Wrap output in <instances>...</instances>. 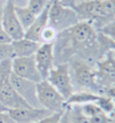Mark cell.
Returning <instances> with one entry per match:
<instances>
[{
	"label": "cell",
	"instance_id": "6da1fadb",
	"mask_svg": "<svg viewBox=\"0 0 115 123\" xmlns=\"http://www.w3.org/2000/svg\"><path fill=\"white\" fill-rule=\"evenodd\" d=\"M58 38L65 40V49H76L92 43L97 38L93 23L88 21H78L74 25L58 33Z\"/></svg>",
	"mask_w": 115,
	"mask_h": 123
},
{
	"label": "cell",
	"instance_id": "7a4b0ae2",
	"mask_svg": "<svg viewBox=\"0 0 115 123\" xmlns=\"http://www.w3.org/2000/svg\"><path fill=\"white\" fill-rule=\"evenodd\" d=\"M36 94L39 106L51 113H62L66 109V99L46 80L36 84Z\"/></svg>",
	"mask_w": 115,
	"mask_h": 123
},
{
	"label": "cell",
	"instance_id": "3957f363",
	"mask_svg": "<svg viewBox=\"0 0 115 123\" xmlns=\"http://www.w3.org/2000/svg\"><path fill=\"white\" fill-rule=\"evenodd\" d=\"M46 80L66 100L75 92L74 83L70 75V66L67 62L54 64V67L49 70Z\"/></svg>",
	"mask_w": 115,
	"mask_h": 123
},
{
	"label": "cell",
	"instance_id": "277c9868",
	"mask_svg": "<svg viewBox=\"0 0 115 123\" xmlns=\"http://www.w3.org/2000/svg\"><path fill=\"white\" fill-rule=\"evenodd\" d=\"M79 21L75 11L61 4L60 1H52L48 11V25L56 32L63 31L65 29L74 25Z\"/></svg>",
	"mask_w": 115,
	"mask_h": 123
},
{
	"label": "cell",
	"instance_id": "5b68a950",
	"mask_svg": "<svg viewBox=\"0 0 115 123\" xmlns=\"http://www.w3.org/2000/svg\"><path fill=\"white\" fill-rule=\"evenodd\" d=\"M70 75L73 83L75 82L77 85L82 87V90L91 91L99 94L100 87L96 80V70L88 62L83 60L74 61V63L71 64Z\"/></svg>",
	"mask_w": 115,
	"mask_h": 123
},
{
	"label": "cell",
	"instance_id": "8992f818",
	"mask_svg": "<svg viewBox=\"0 0 115 123\" xmlns=\"http://www.w3.org/2000/svg\"><path fill=\"white\" fill-rule=\"evenodd\" d=\"M0 25L12 40L21 39L24 37V29L17 18V15L15 13V5L13 0H7L5 6L2 7Z\"/></svg>",
	"mask_w": 115,
	"mask_h": 123
},
{
	"label": "cell",
	"instance_id": "52a82bcc",
	"mask_svg": "<svg viewBox=\"0 0 115 123\" xmlns=\"http://www.w3.org/2000/svg\"><path fill=\"white\" fill-rule=\"evenodd\" d=\"M12 73L21 78L31 80L33 83H39L40 80H43L37 69L33 56L13 58L12 59Z\"/></svg>",
	"mask_w": 115,
	"mask_h": 123
},
{
	"label": "cell",
	"instance_id": "ba28073f",
	"mask_svg": "<svg viewBox=\"0 0 115 123\" xmlns=\"http://www.w3.org/2000/svg\"><path fill=\"white\" fill-rule=\"evenodd\" d=\"M54 43H40L38 49L33 55L37 69L43 80H46L49 70L54 67Z\"/></svg>",
	"mask_w": 115,
	"mask_h": 123
},
{
	"label": "cell",
	"instance_id": "9c48e42d",
	"mask_svg": "<svg viewBox=\"0 0 115 123\" xmlns=\"http://www.w3.org/2000/svg\"><path fill=\"white\" fill-rule=\"evenodd\" d=\"M96 80L100 89L115 84V56L113 51H109L97 63Z\"/></svg>",
	"mask_w": 115,
	"mask_h": 123
},
{
	"label": "cell",
	"instance_id": "30bf717a",
	"mask_svg": "<svg viewBox=\"0 0 115 123\" xmlns=\"http://www.w3.org/2000/svg\"><path fill=\"white\" fill-rule=\"evenodd\" d=\"M8 114L15 121V123H33L51 114L47 109L33 106H24L14 109H8Z\"/></svg>",
	"mask_w": 115,
	"mask_h": 123
},
{
	"label": "cell",
	"instance_id": "8fae6325",
	"mask_svg": "<svg viewBox=\"0 0 115 123\" xmlns=\"http://www.w3.org/2000/svg\"><path fill=\"white\" fill-rule=\"evenodd\" d=\"M9 82H11L12 86L14 87V90L22 97L30 106L40 107L38 104V100H37V94H36V84L37 83L21 78L18 76L14 75L13 73L11 74Z\"/></svg>",
	"mask_w": 115,
	"mask_h": 123
},
{
	"label": "cell",
	"instance_id": "7c38bea8",
	"mask_svg": "<svg viewBox=\"0 0 115 123\" xmlns=\"http://www.w3.org/2000/svg\"><path fill=\"white\" fill-rule=\"evenodd\" d=\"M0 102L7 108V111L18 107H24V106H30L14 90V87L12 86L11 82H9V78L4 80L0 86Z\"/></svg>",
	"mask_w": 115,
	"mask_h": 123
},
{
	"label": "cell",
	"instance_id": "4fadbf2b",
	"mask_svg": "<svg viewBox=\"0 0 115 123\" xmlns=\"http://www.w3.org/2000/svg\"><path fill=\"white\" fill-rule=\"evenodd\" d=\"M49 5L40 14H38L36 16V18L32 22V24L24 31V37L25 38L30 39V40H33V42H37V43H40V35H42V32L44 31L45 28L48 25Z\"/></svg>",
	"mask_w": 115,
	"mask_h": 123
},
{
	"label": "cell",
	"instance_id": "5bb4252c",
	"mask_svg": "<svg viewBox=\"0 0 115 123\" xmlns=\"http://www.w3.org/2000/svg\"><path fill=\"white\" fill-rule=\"evenodd\" d=\"M11 45L13 48L14 58H25V56H33L36 51L38 49L40 43L23 37L21 39L12 40Z\"/></svg>",
	"mask_w": 115,
	"mask_h": 123
},
{
	"label": "cell",
	"instance_id": "9a60e30c",
	"mask_svg": "<svg viewBox=\"0 0 115 123\" xmlns=\"http://www.w3.org/2000/svg\"><path fill=\"white\" fill-rule=\"evenodd\" d=\"M99 96L100 94L91 91L78 90V91H75L67 99L66 105L71 106V105H83V104H88V102H94L99 98Z\"/></svg>",
	"mask_w": 115,
	"mask_h": 123
},
{
	"label": "cell",
	"instance_id": "2e32d148",
	"mask_svg": "<svg viewBox=\"0 0 115 123\" xmlns=\"http://www.w3.org/2000/svg\"><path fill=\"white\" fill-rule=\"evenodd\" d=\"M15 13H16L17 18H18V21L21 23L22 28L24 29V31L32 24V22L35 21V18H36V16H37V15H35L27 6H25V7H22V6L15 5Z\"/></svg>",
	"mask_w": 115,
	"mask_h": 123
},
{
	"label": "cell",
	"instance_id": "e0dca14e",
	"mask_svg": "<svg viewBox=\"0 0 115 123\" xmlns=\"http://www.w3.org/2000/svg\"><path fill=\"white\" fill-rule=\"evenodd\" d=\"M67 114L68 123H90L89 118L82 113L79 105L67 106Z\"/></svg>",
	"mask_w": 115,
	"mask_h": 123
},
{
	"label": "cell",
	"instance_id": "ac0fdd59",
	"mask_svg": "<svg viewBox=\"0 0 115 123\" xmlns=\"http://www.w3.org/2000/svg\"><path fill=\"white\" fill-rule=\"evenodd\" d=\"M94 102L101 109V112L106 113V114H110L115 109V101L112 98H109V97H107V96L100 94L99 98Z\"/></svg>",
	"mask_w": 115,
	"mask_h": 123
},
{
	"label": "cell",
	"instance_id": "d6986e66",
	"mask_svg": "<svg viewBox=\"0 0 115 123\" xmlns=\"http://www.w3.org/2000/svg\"><path fill=\"white\" fill-rule=\"evenodd\" d=\"M52 2V0H28L27 7L35 15H38Z\"/></svg>",
	"mask_w": 115,
	"mask_h": 123
},
{
	"label": "cell",
	"instance_id": "ffe728a7",
	"mask_svg": "<svg viewBox=\"0 0 115 123\" xmlns=\"http://www.w3.org/2000/svg\"><path fill=\"white\" fill-rule=\"evenodd\" d=\"M79 107H81L82 113L88 118H91L92 116H94V115H97L98 113L101 112V109L97 106V104H96V102H88V104H83V105H79Z\"/></svg>",
	"mask_w": 115,
	"mask_h": 123
},
{
	"label": "cell",
	"instance_id": "44dd1931",
	"mask_svg": "<svg viewBox=\"0 0 115 123\" xmlns=\"http://www.w3.org/2000/svg\"><path fill=\"white\" fill-rule=\"evenodd\" d=\"M58 33L59 32H56L52 27L47 25L40 35V43H54Z\"/></svg>",
	"mask_w": 115,
	"mask_h": 123
},
{
	"label": "cell",
	"instance_id": "7402d4cb",
	"mask_svg": "<svg viewBox=\"0 0 115 123\" xmlns=\"http://www.w3.org/2000/svg\"><path fill=\"white\" fill-rule=\"evenodd\" d=\"M100 33L110 39L113 43H115V21H109L105 23L103 27L100 28Z\"/></svg>",
	"mask_w": 115,
	"mask_h": 123
},
{
	"label": "cell",
	"instance_id": "603a6c76",
	"mask_svg": "<svg viewBox=\"0 0 115 123\" xmlns=\"http://www.w3.org/2000/svg\"><path fill=\"white\" fill-rule=\"evenodd\" d=\"M11 43L0 44V61L12 60L14 58V53H13V48H12Z\"/></svg>",
	"mask_w": 115,
	"mask_h": 123
},
{
	"label": "cell",
	"instance_id": "cb8c5ba5",
	"mask_svg": "<svg viewBox=\"0 0 115 123\" xmlns=\"http://www.w3.org/2000/svg\"><path fill=\"white\" fill-rule=\"evenodd\" d=\"M62 113H51V114L47 115L46 117L42 118V120H39V121L33 122V123H60Z\"/></svg>",
	"mask_w": 115,
	"mask_h": 123
},
{
	"label": "cell",
	"instance_id": "d4e9b609",
	"mask_svg": "<svg viewBox=\"0 0 115 123\" xmlns=\"http://www.w3.org/2000/svg\"><path fill=\"white\" fill-rule=\"evenodd\" d=\"M89 121H90V123H110L109 115L104 112L98 113L97 115H94L91 118H89Z\"/></svg>",
	"mask_w": 115,
	"mask_h": 123
},
{
	"label": "cell",
	"instance_id": "484cf974",
	"mask_svg": "<svg viewBox=\"0 0 115 123\" xmlns=\"http://www.w3.org/2000/svg\"><path fill=\"white\" fill-rule=\"evenodd\" d=\"M99 94H103V96L109 97V98H112V99L115 101V84H113V85H108V86H105V87H103V89H100Z\"/></svg>",
	"mask_w": 115,
	"mask_h": 123
},
{
	"label": "cell",
	"instance_id": "4316f807",
	"mask_svg": "<svg viewBox=\"0 0 115 123\" xmlns=\"http://www.w3.org/2000/svg\"><path fill=\"white\" fill-rule=\"evenodd\" d=\"M0 123H15V121L11 117L8 112H1L0 113Z\"/></svg>",
	"mask_w": 115,
	"mask_h": 123
},
{
	"label": "cell",
	"instance_id": "83f0119b",
	"mask_svg": "<svg viewBox=\"0 0 115 123\" xmlns=\"http://www.w3.org/2000/svg\"><path fill=\"white\" fill-rule=\"evenodd\" d=\"M11 42H12V39L9 38V36L6 33L5 30L0 25V44H8V43H11Z\"/></svg>",
	"mask_w": 115,
	"mask_h": 123
},
{
	"label": "cell",
	"instance_id": "f1b7e54d",
	"mask_svg": "<svg viewBox=\"0 0 115 123\" xmlns=\"http://www.w3.org/2000/svg\"><path fill=\"white\" fill-rule=\"evenodd\" d=\"M60 123H68V114H67V107H66V109L63 111V113H62V116H61Z\"/></svg>",
	"mask_w": 115,
	"mask_h": 123
},
{
	"label": "cell",
	"instance_id": "f546056e",
	"mask_svg": "<svg viewBox=\"0 0 115 123\" xmlns=\"http://www.w3.org/2000/svg\"><path fill=\"white\" fill-rule=\"evenodd\" d=\"M6 111H7V108H6L5 106L0 102V113H1V112H6Z\"/></svg>",
	"mask_w": 115,
	"mask_h": 123
},
{
	"label": "cell",
	"instance_id": "4dcf8cb0",
	"mask_svg": "<svg viewBox=\"0 0 115 123\" xmlns=\"http://www.w3.org/2000/svg\"><path fill=\"white\" fill-rule=\"evenodd\" d=\"M0 22H1V11H0Z\"/></svg>",
	"mask_w": 115,
	"mask_h": 123
},
{
	"label": "cell",
	"instance_id": "1f68e13d",
	"mask_svg": "<svg viewBox=\"0 0 115 123\" xmlns=\"http://www.w3.org/2000/svg\"><path fill=\"white\" fill-rule=\"evenodd\" d=\"M52 1H61V0H52Z\"/></svg>",
	"mask_w": 115,
	"mask_h": 123
},
{
	"label": "cell",
	"instance_id": "d6a6232c",
	"mask_svg": "<svg viewBox=\"0 0 115 123\" xmlns=\"http://www.w3.org/2000/svg\"><path fill=\"white\" fill-rule=\"evenodd\" d=\"M114 21H115V17H114Z\"/></svg>",
	"mask_w": 115,
	"mask_h": 123
}]
</instances>
